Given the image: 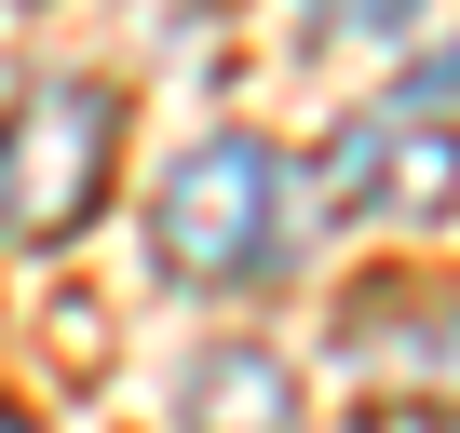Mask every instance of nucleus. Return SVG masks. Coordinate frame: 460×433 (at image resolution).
I'll list each match as a JSON object with an SVG mask.
<instances>
[{
  "label": "nucleus",
  "mask_w": 460,
  "mask_h": 433,
  "mask_svg": "<svg viewBox=\"0 0 460 433\" xmlns=\"http://www.w3.org/2000/svg\"><path fill=\"white\" fill-rule=\"evenodd\" d=\"M298 203H312V176L271 136L230 122V136H203V149L163 163V190H149V271L176 298H244V285H271L298 258Z\"/></svg>",
  "instance_id": "nucleus-1"
},
{
  "label": "nucleus",
  "mask_w": 460,
  "mask_h": 433,
  "mask_svg": "<svg viewBox=\"0 0 460 433\" xmlns=\"http://www.w3.org/2000/svg\"><path fill=\"white\" fill-rule=\"evenodd\" d=\"M122 163V82L95 68H41L14 109H0V258H55L95 231Z\"/></svg>",
  "instance_id": "nucleus-2"
},
{
  "label": "nucleus",
  "mask_w": 460,
  "mask_h": 433,
  "mask_svg": "<svg viewBox=\"0 0 460 433\" xmlns=\"http://www.w3.org/2000/svg\"><path fill=\"white\" fill-rule=\"evenodd\" d=\"M312 190L339 216H366V231H433V216H460V122H433V109H352L325 136Z\"/></svg>",
  "instance_id": "nucleus-3"
},
{
  "label": "nucleus",
  "mask_w": 460,
  "mask_h": 433,
  "mask_svg": "<svg viewBox=\"0 0 460 433\" xmlns=\"http://www.w3.org/2000/svg\"><path fill=\"white\" fill-rule=\"evenodd\" d=\"M339 366L379 406H460V285H366L339 312Z\"/></svg>",
  "instance_id": "nucleus-4"
},
{
  "label": "nucleus",
  "mask_w": 460,
  "mask_h": 433,
  "mask_svg": "<svg viewBox=\"0 0 460 433\" xmlns=\"http://www.w3.org/2000/svg\"><path fill=\"white\" fill-rule=\"evenodd\" d=\"M176 433H298V366L271 339H203L176 379Z\"/></svg>",
  "instance_id": "nucleus-5"
},
{
  "label": "nucleus",
  "mask_w": 460,
  "mask_h": 433,
  "mask_svg": "<svg viewBox=\"0 0 460 433\" xmlns=\"http://www.w3.org/2000/svg\"><path fill=\"white\" fill-rule=\"evenodd\" d=\"M298 14V41H325V55H379V41H420V0H285Z\"/></svg>",
  "instance_id": "nucleus-6"
},
{
  "label": "nucleus",
  "mask_w": 460,
  "mask_h": 433,
  "mask_svg": "<svg viewBox=\"0 0 460 433\" xmlns=\"http://www.w3.org/2000/svg\"><path fill=\"white\" fill-rule=\"evenodd\" d=\"M393 109H433V122H447V109H460V41H447V55H420V82H406Z\"/></svg>",
  "instance_id": "nucleus-7"
},
{
  "label": "nucleus",
  "mask_w": 460,
  "mask_h": 433,
  "mask_svg": "<svg viewBox=\"0 0 460 433\" xmlns=\"http://www.w3.org/2000/svg\"><path fill=\"white\" fill-rule=\"evenodd\" d=\"M0 433H41V420H28V406H0Z\"/></svg>",
  "instance_id": "nucleus-8"
}]
</instances>
